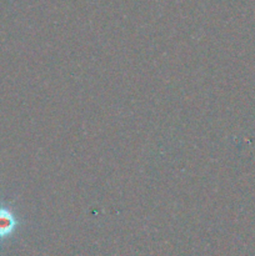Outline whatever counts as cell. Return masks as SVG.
Masks as SVG:
<instances>
[{"label": "cell", "instance_id": "6da1fadb", "mask_svg": "<svg viewBox=\"0 0 255 256\" xmlns=\"http://www.w3.org/2000/svg\"><path fill=\"white\" fill-rule=\"evenodd\" d=\"M15 226L16 220L12 212L6 208H0V240L9 238L15 230Z\"/></svg>", "mask_w": 255, "mask_h": 256}]
</instances>
